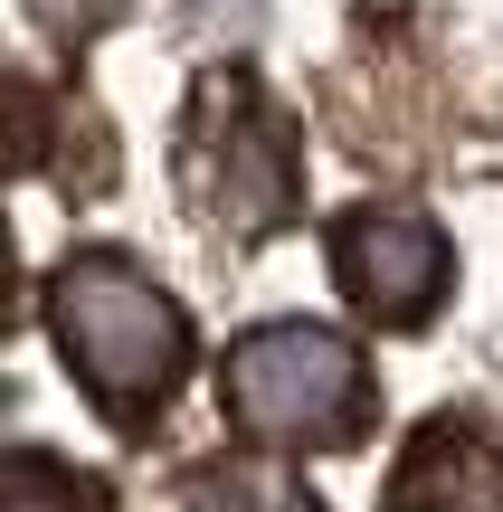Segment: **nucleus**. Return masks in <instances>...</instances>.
<instances>
[{"label":"nucleus","mask_w":503,"mask_h":512,"mask_svg":"<svg viewBox=\"0 0 503 512\" xmlns=\"http://www.w3.org/2000/svg\"><path fill=\"white\" fill-rule=\"evenodd\" d=\"M333 285L361 323H390L418 332L456 285V247L428 209H399V200H361L333 219Z\"/></svg>","instance_id":"20e7f679"},{"label":"nucleus","mask_w":503,"mask_h":512,"mask_svg":"<svg viewBox=\"0 0 503 512\" xmlns=\"http://www.w3.org/2000/svg\"><path fill=\"white\" fill-rule=\"evenodd\" d=\"M48 323H57L67 370L95 389V408L124 418V427H143L152 408L190 380V313L114 247H76L67 266L48 275Z\"/></svg>","instance_id":"f257e3e1"},{"label":"nucleus","mask_w":503,"mask_h":512,"mask_svg":"<svg viewBox=\"0 0 503 512\" xmlns=\"http://www.w3.org/2000/svg\"><path fill=\"white\" fill-rule=\"evenodd\" d=\"M380 512H503V427L485 418H428L399 456Z\"/></svg>","instance_id":"39448f33"},{"label":"nucleus","mask_w":503,"mask_h":512,"mask_svg":"<svg viewBox=\"0 0 503 512\" xmlns=\"http://www.w3.org/2000/svg\"><path fill=\"white\" fill-rule=\"evenodd\" d=\"M48 124H57V105H48L19 67H0V171L48 162Z\"/></svg>","instance_id":"6e6552de"},{"label":"nucleus","mask_w":503,"mask_h":512,"mask_svg":"<svg viewBox=\"0 0 503 512\" xmlns=\"http://www.w3.org/2000/svg\"><path fill=\"white\" fill-rule=\"evenodd\" d=\"M219 399L257 446H352L371 427V361L333 323H257L228 342Z\"/></svg>","instance_id":"7ed1b4c3"},{"label":"nucleus","mask_w":503,"mask_h":512,"mask_svg":"<svg viewBox=\"0 0 503 512\" xmlns=\"http://www.w3.org/2000/svg\"><path fill=\"white\" fill-rule=\"evenodd\" d=\"M0 313H10V228H0Z\"/></svg>","instance_id":"9d476101"},{"label":"nucleus","mask_w":503,"mask_h":512,"mask_svg":"<svg viewBox=\"0 0 503 512\" xmlns=\"http://www.w3.org/2000/svg\"><path fill=\"white\" fill-rule=\"evenodd\" d=\"M19 10H29L48 38H95L114 10H124V0H19Z\"/></svg>","instance_id":"1a4fd4ad"},{"label":"nucleus","mask_w":503,"mask_h":512,"mask_svg":"<svg viewBox=\"0 0 503 512\" xmlns=\"http://www.w3.org/2000/svg\"><path fill=\"white\" fill-rule=\"evenodd\" d=\"M0 512H105V484L38 446H0Z\"/></svg>","instance_id":"423d86ee"},{"label":"nucleus","mask_w":503,"mask_h":512,"mask_svg":"<svg viewBox=\"0 0 503 512\" xmlns=\"http://www.w3.org/2000/svg\"><path fill=\"white\" fill-rule=\"evenodd\" d=\"M171 171H181V200L219 238H276L304 209V133L247 67H209L190 86Z\"/></svg>","instance_id":"f03ea898"},{"label":"nucleus","mask_w":503,"mask_h":512,"mask_svg":"<svg viewBox=\"0 0 503 512\" xmlns=\"http://www.w3.org/2000/svg\"><path fill=\"white\" fill-rule=\"evenodd\" d=\"M190 512H323L285 465H209L190 484Z\"/></svg>","instance_id":"0eeeda50"}]
</instances>
